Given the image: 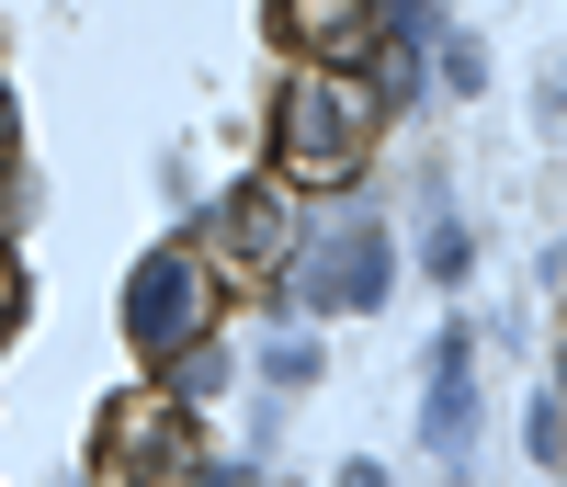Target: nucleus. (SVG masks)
I'll return each instance as SVG.
<instances>
[{"mask_svg":"<svg viewBox=\"0 0 567 487\" xmlns=\"http://www.w3.org/2000/svg\"><path fill=\"white\" fill-rule=\"evenodd\" d=\"M205 318H216V272L194 250H148L136 261V283H125V340L136 352H182V340H205Z\"/></svg>","mask_w":567,"mask_h":487,"instance_id":"f03ea898","label":"nucleus"},{"mask_svg":"<svg viewBox=\"0 0 567 487\" xmlns=\"http://www.w3.org/2000/svg\"><path fill=\"white\" fill-rule=\"evenodd\" d=\"M374 91H363V69H296L284 80V103H272V159H284V182H352L363 170V148H374Z\"/></svg>","mask_w":567,"mask_h":487,"instance_id":"f257e3e1","label":"nucleus"},{"mask_svg":"<svg viewBox=\"0 0 567 487\" xmlns=\"http://www.w3.org/2000/svg\"><path fill=\"white\" fill-rule=\"evenodd\" d=\"M0 340H12V318H0Z\"/></svg>","mask_w":567,"mask_h":487,"instance_id":"4468645a","label":"nucleus"},{"mask_svg":"<svg viewBox=\"0 0 567 487\" xmlns=\"http://www.w3.org/2000/svg\"><path fill=\"white\" fill-rule=\"evenodd\" d=\"M0 318H23V272L12 261H0Z\"/></svg>","mask_w":567,"mask_h":487,"instance_id":"9b49d317","label":"nucleus"},{"mask_svg":"<svg viewBox=\"0 0 567 487\" xmlns=\"http://www.w3.org/2000/svg\"><path fill=\"white\" fill-rule=\"evenodd\" d=\"M341 487H386V476H374V465H341Z\"/></svg>","mask_w":567,"mask_h":487,"instance_id":"f8f14e48","label":"nucleus"},{"mask_svg":"<svg viewBox=\"0 0 567 487\" xmlns=\"http://www.w3.org/2000/svg\"><path fill=\"white\" fill-rule=\"evenodd\" d=\"M103 476H114V487H194L182 408H171V397H125V408H103Z\"/></svg>","mask_w":567,"mask_h":487,"instance_id":"20e7f679","label":"nucleus"},{"mask_svg":"<svg viewBox=\"0 0 567 487\" xmlns=\"http://www.w3.org/2000/svg\"><path fill=\"white\" fill-rule=\"evenodd\" d=\"M272 23H284V45L318 58V69H363V58H374V0H272Z\"/></svg>","mask_w":567,"mask_h":487,"instance_id":"39448f33","label":"nucleus"},{"mask_svg":"<svg viewBox=\"0 0 567 487\" xmlns=\"http://www.w3.org/2000/svg\"><path fill=\"white\" fill-rule=\"evenodd\" d=\"M296 296L318 307V318H363L374 296H386V227H318L307 238V261H296Z\"/></svg>","mask_w":567,"mask_h":487,"instance_id":"7ed1b4c3","label":"nucleus"},{"mask_svg":"<svg viewBox=\"0 0 567 487\" xmlns=\"http://www.w3.org/2000/svg\"><path fill=\"white\" fill-rule=\"evenodd\" d=\"M443 80H454V91H477V80H488V58H477L465 34H443Z\"/></svg>","mask_w":567,"mask_h":487,"instance_id":"1a4fd4ad","label":"nucleus"},{"mask_svg":"<svg viewBox=\"0 0 567 487\" xmlns=\"http://www.w3.org/2000/svg\"><path fill=\"white\" fill-rule=\"evenodd\" d=\"M284 250H296V227H284V193L272 182H239L216 205V261H239V272H272Z\"/></svg>","mask_w":567,"mask_h":487,"instance_id":"423d86ee","label":"nucleus"},{"mask_svg":"<svg viewBox=\"0 0 567 487\" xmlns=\"http://www.w3.org/2000/svg\"><path fill=\"white\" fill-rule=\"evenodd\" d=\"M432 454H465L477 443V385H465V329H443V352H432Z\"/></svg>","mask_w":567,"mask_h":487,"instance_id":"0eeeda50","label":"nucleus"},{"mask_svg":"<svg viewBox=\"0 0 567 487\" xmlns=\"http://www.w3.org/2000/svg\"><path fill=\"white\" fill-rule=\"evenodd\" d=\"M556 408H567V374H556Z\"/></svg>","mask_w":567,"mask_h":487,"instance_id":"ddd939ff","label":"nucleus"},{"mask_svg":"<svg viewBox=\"0 0 567 487\" xmlns=\"http://www.w3.org/2000/svg\"><path fill=\"white\" fill-rule=\"evenodd\" d=\"M194 487H261L250 465H194Z\"/></svg>","mask_w":567,"mask_h":487,"instance_id":"9d476101","label":"nucleus"},{"mask_svg":"<svg viewBox=\"0 0 567 487\" xmlns=\"http://www.w3.org/2000/svg\"><path fill=\"white\" fill-rule=\"evenodd\" d=\"M261 363H272V385H307V374H318V340H307V329H284Z\"/></svg>","mask_w":567,"mask_h":487,"instance_id":"6e6552de","label":"nucleus"}]
</instances>
